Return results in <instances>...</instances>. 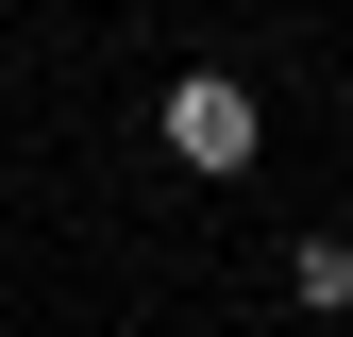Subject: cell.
Returning <instances> with one entry per match:
<instances>
[{
    "label": "cell",
    "instance_id": "obj_1",
    "mask_svg": "<svg viewBox=\"0 0 353 337\" xmlns=\"http://www.w3.org/2000/svg\"><path fill=\"white\" fill-rule=\"evenodd\" d=\"M152 135H168V168H202V186H236V168L270 152V102H252L236 68H168V102H152Z\"/></svg>",
    "mask_w": 353,
    "mask_h": 337
},
{
    "label": "cell",
    "instance_id": "obj_2",
    "mask_svg": "<svg viewBox=\"0 0 353 337\" xmlns=\"http://www.w3.org/2000/svg\"><path fill=\"white\" fill-rule=\"evenodd\" d=\"M286 304H303V320L353 304V236H303V253H286Z\"/></svg>",
    "mask_w": 353,
    "mask_h": 337
}]
</instances>
